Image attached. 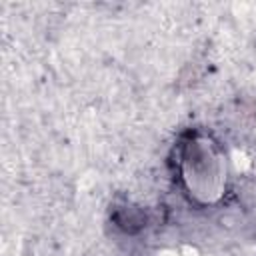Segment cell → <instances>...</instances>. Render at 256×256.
Listing matches in <instances>:
<instances>
[{
	"label": "cell",
	"instance_id": "cell-1",
	"mask_svg": "<svg viewBox=\"0 0 256 256\" xmlns=\"http://www.w3.org/2000/svg\"><path fill=\"white\" fill-rule=\"evenodd\" d=\"M114 218H116V224L124 228L126 232H136L146 222V214L138 208H120Z\"/></svg>",
	"mask_w": 256,
	"mask_h": 256
}]
</instances>
